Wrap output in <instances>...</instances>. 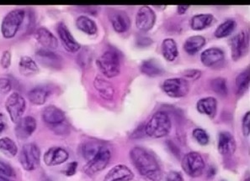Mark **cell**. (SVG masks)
I'll return each mask as SVG.
<instances>
[{
    "label": "cell",
    "instance_id": "6da1fadb",
    "mask_svg": "<svg viewBox=\"0 0 250 181\" xmlns=\"http://www.w3.org/2000/svg\"><path fill=\"white\" fill-rule=\"evenodd\" d=\"M130 157L141 175L151 181H160L163 172L158 160L149 151L142 147H134L130 151Z\"/></svg>",
    "mask_w": 250,
    "mask_h": 181
},
{
    "label": "cell",
    "instance_id": "7a4b0ae2",
    "mask_svg": "<svg viewBox=\"0 0 250 181\" xmlns=\"http://www.w3.org/2000/svg\"><path fill=\"white\" fill-rule=\"evenodd\" d=\"M171 121L165 112L159 111L153 115L145 126L144 131L146 135L153 139L165 137L170 132Z\"/></svg>",
    "mask_w": 250,
    "mask_h": 181
},
{
    "label": "cell",
    "instance_id": "3957f363",
    "mask_svg": "<svg viewBox=\"0 0 250 181\" xmlns=\"http://www.w3.org/2000/svg\"><path fill=\"white\" fill-rule=\"evenodd\" d=\"M24 16L25 11L21 9H13L5 15L1 25L2 35L5 39H12L16 36L24 21Z\"/></svg>",
    "mask_w": 250,
    "mask_h": 181
},
{
    "label": "cell",
    "instance_id": "277c9868",
    "mask_svg": "<svg viewBox=\"0 0 250 181\" xmlns=\"http://www.w3.org/2000/svg\"><path fill=\"white\" fill-rule=\"evenodd\" d=\"M98 67L106 77L112 78L121 72V60L119 54L115 51H107L98 59Z\"/></svg>",
    "mask_w": 250,
    "mask_h": 181
},
{
    "label": "cell",
    "instance_id": "5b68a950",
    "mask_svg": "<svg viewBox=\"0 0 250 181\" xmlns=\"http://www.w3.org/2000/svg\"><path fill=\"white\" fill-rule=\"evenodd\" d=\"M41 151L35 144L24 145L20 154V162L23 169L26 171H32L40 165Z\"/></svg>",
    "mask_w": 250,
    "mask_h": 181
},
{
    "label": "cell",
    "instance_id": "8992f818",
    "mask_svg": "<svg viewBox=\"0 0 250 181\" xmlns=\"http://www.w3.org/2000/svg\"><path fill=\"white\" fill-rule=\"evenodd\" d=\"M181 166L187 175L193 178H196L201 176L204 171V160L202 154L197 152H189L183 158Z\"/></svg>",
    "mask_w": 250,
    "mask_h": 181
},
{
    "label": "cell",
    "instance_id": "52a82bcc",
    "mask_svg": "<svg viewBox=\"0 0 250 181\" xmlns=\"http://www.w3.org/2000/svg\"><path fill=\"white\" fill-rule=\"evenodd\" d=\"M110 151L106 147L102 146L97 154H95V157L87 162V164L83 169L84 172L89 176H93L97 173L101 172L110 163Z\"/></svg>",
    "mask_w": 250,
    "mask_h": 181
},
{
    "label": "cell",
    "instance_id": "ba28073f",
    "mask_svg": "<svg viewBox=\"0 0 250 181\" xmlns=\"http://www.w3.org/2000/svg\"><path fill=\"white\" fill-rule=\"evenodd\" d=\"M5 108L9 113V118L13 123L17 124L23 118L26 103L24 97L18 92H13L9 95L5 102Z\"/></svg>",
    "mask_w": 250,
    "mask_h": 181
},
{
    "label": "cell",
    "instance_id": "9c48e42d",
    "mask_svg": "<svg viewBox=\"0 0 250 181\" xmlns=\"http://www.w3.org/2000/svg\"><path fill=\"white\" fill-rule=\"evenodd\" d=\"M189 83L184 78H169L163 83V90L168 97H183L189 92Z\"/></svg>",
    "mask_w": 250,
    "mask_h": 181
},
{
    "label": "cell",
    "instance_id": "30bf717a",
    "mask_svg": "<svg viewBox=\"0 0 250 181\" xmlns=\"http://www.w3.org/2000/svg\"><path fill=\"white\" fill-rule=\"evenodd\" d=\"M42 118L44 122L49 126L53 127L55 129L64 127L66 116L61 109L56 106H48L43 110Z\"/></svg>",
    "mask_w": 250,
    "mask_h": 181
},
{
    "label": "cell",
    "instance_id": "8fae6325",
    "mask_svg": "<svg viewBox=\"0 0 250 181\" xmlns=\"http://www.w3.org/2000/svg\"><path fill=\"white\" fill-rule=\"evenodd\" d=\"M155 21L156 15L153 9L148 6L141 7L136 17V24L138 30L146 32L153 27Z\"/></svg>",
    "mask_w": 250,
    "mask_h": 181
},
{
    "label": "cell",
    "instance_id": "7c38bea8",
    "mask_svg": "<svg viewBox=\"0 0 250 181\" xmlns=\"http://www.w3.org/2000/svg\"><path fill=\"white\" fill-rule=\"evenodd\" d=\"M37 120L31 117L26 116L22 118L16 124V135L19 139L25 140L30 138L37 129Z\"/></svg>",
    "mask_w": 250,
    "mask_h": 181
},
{
    "label": "cell",
    "instance_id": "4fadbf2b",
    "mask_svg": "<svg viewBox=\"0 0 250 181\" xmlns=\"http://www.w3.org/2000/svg\"><path fill=\"white\" fill-rule=\"evenodd\" d=\"M58 33L59 38L61 39L62 44L63 45L65 50L71 53H75L79 52L81 45L73 38L69 30L67 29L64 23H59L58 26Z\"/></svg>",
    "mask_w": 250,
    "mask_h": 181
},
{
    "label": "cell",
    "instance_id": "5bb4252c",
    "mask_svg": "<svg viewBox=\"0 0 250 181\" xmlns=\"http://www.w3.org/2000/svg\"><path fill=\"white\" fill-rule=\"evenodd\" d=\"M37 60L40 62L43 67L51 68V69H60L62 67V58L55 52L42 49L36 53Z\"/></svg>",
    "mask_w": 250,
    "mask_h": 181
},
{
    "label": "cell",
    "instance_id": "9a60e30c",
    "mask_svg": "<svg viewBox=\"0 0 250 181\" xmlns=\"http://www.w3.org/2000/svg\"><path fill=\"white\" fill-rule=\"evenodd\" d=\"M69 158V154L64 148L52 147L44 154V162L47 166H56L65 163Z\"/></svg>",
    "mask_w": 250,
    "mask_h": 181
},
{
    "label": "cell",
    "instance_id": "2e32d148",
    "mask_svg": "<svg viewBox=\"0 0 250 181\" xmlns=\"http://www.w3.org/2000/svg\"><path fill=\"white\" fill-rule=\"evenodd\" d=\"M237 148L234 137L229 132H222L218 137L217 148L220 154L223 156H231L234 154Z\"/></svg>",
    "mask_w": 250,
    "mask_h": 181
},
{
    "label": "cell",
    "instance_id": "e0dca14e",
    "mask_svg": "<svg viewBox=\"0 0 250 181\" xmlns=\"http://www.w3.org/2000/svg\"><path fill=\"white\" fill-rule=\"evenodd\" d=\"M134 178V174L124 164L114 166L104 176L103 181H131Z\"/></svg>",
    "mask_w": 250,
    "mask_h": 181
},
{
    "label": "cell",
    "instance_id": "ac0fdd59",
    "mask_svg": "<svg viewBox=\"0 0 250 181\" xmlns=\"http://www.w3.org/2000/svg\"><path fill=\"white\" fill-rule=\"evenodd\" d=\"M110 18L114 30L117 33H124L131 26V20L128 15L123 10H112Z\"/></svg>",
    "mask_w": 250,
    "mask_h": 181
},
{
    "label": "cell",
    "instance_id": "d6986e66",
    "mask_svg": "<svg viewBox=\"0 0 250 181\" xmlns=\"http://www.w3.org/2000/svg\"><path fill=\"white\" fill-rule=\"evenodd\" d=\"M35 38L37 42L42 45L46 50H55L58 48V40L55 36L46 28L41 27L35 32Z\"/></svg>",
    "mask_w": 250,
    "mask_h": 181
},
{
    "label": "cell",
    "instance_id": "ffe728a7",
    "mask_svg": "<svg viewBox=\"0 0 250 181\" xmlns=\"http://www.w3.org/2000/svg\"><path fill=\"white\" fill-rule=\"evenodd\" d=\"M231 49H232V58L238 60L245 54L247 50V37L244 31L236 35L231 39Z\"/></svg>",
    "mask_w": 250,
    "mask_h": 181
},
{
    "label": "cell",
    "instance_id": "44dd1931",
    "mask_svg": "<svg viewBox=\"0 0 250 181\" xmlns=\"http://www.w3.org/2000/svg\"><path fill=\"white\" fill-rule=\"evenodd\" d=\"M224 59V53L219 48H209L202 52L201 60L206 67H212L216 64L219 63Z\"/></svg>",
    "mask_w": 250,
    "mask_h": 181
},
{
    "label": "cell",
    "instance_id": "7402d4cb",
    "mask_svg": "<svg viewBox=\"0 0 250 181\" xmlns=\"http://www.w3.org/2000/svg\"><path fill=\"white\" fill-rule=\"evenodd\" d=\"M94 86L103 99L112 100L115 95V88L110 82L102 77H96L94 81Z\"/></svg>",
    "mask_w": 250,
    "mask_h": 181
},
{
    "label": "cell",
    "instance_id": "603a6c76",
    "mask_svg": "<svg viewBox=\"0 0 250 181\" xmlns=\"http://www.w3.org/2000/svg\"><path fill=\"white\" fill-rule=\"evenodd\" d=\"M196 108L200 113L208 115L210 118H213L217 113V100L211 97H204L199 100Z\"/></svg>",
    "mask_w": 250,
    "mask_h": 181
},
{
    "label": "cell",
    "instance_id": "cb8c5ba5",
    "mask_svg": "<svg viewBox=\"0 0 250 181\" xmlns=\"http://www.w3.org/2000/svg\"><path fill=\"white\" fill-rule=\"evenodd\" d=\"M20 72L24 76H33L39 72V67L37 62L30 56H22L19 61Z\"/></svg>",
    "mask_w": 250,
    "mask_h": 181
},
{
    "label": "cell",
    "instance_id": "d4e9b609",
    "mask_svg": "<svg viewBox=\"0 0 250 181\" xmlns=\"http://www.w3.org/2000/svg\"><path fill=\"white\" fill-rule=\"evenodd\" d=\"M50 96V90L46 87H37L28 93V99L34 105H43Z\"/></svg>",
    "mask_w": 250,
    "mask_h": 181
},
{
    "label": "cell",
    "instance_id": "484cf974",
    "mask_svg": "<svg viewBox=\"0 0 250 181\" xmlns=\"http://www.w3.org/2000/svg\"><path fill=\"white\" fill-rule=\"evenodd\" d=\"M140 70L142 73L150 77H154L157 75H161L162 73L164 72V69L161 65L159 64V61L154 59L144 61L141 65Z\"/></svg>",
    "mask_w": 250,
    "mask_h": 181
},
{
    "label": "cell",
    "instance_id": "4316f807",
    "mask_svg": "<svg viewBox=\"0 0 250 181\" xmlns=\"http://www.w3.org/2000/svg\"><path fill=\"white\" fill-rule=\"evenodd\" d=\"M206 45V39L202 36H194L186 39L184 48L188 54H194L201 51Z\"/></svg>",
    "mask_w": 250,
    "mask_h": 181
},
{
    "label": "cell",
    "instance_id": "83f0119b",
    "mask_svg": "<svg viewBox=\"0 0 250 181\" xmlns=\"http://www.w3.org/2000/svg\"><path fill=\"white\" fill-rule=\"evenodd\" d=\"M162 53L164 57L168 61H173L177 58V44L173 39H165L162 43Z\"/></svg>",
    "mask_w": 250,
    "mask_h": 181
},
{
    "label": "cell",
    "instance_id": "f1b7e54d",
    "mask_svg": "<svg viewBox=\"0 0 250 181\" xmlns=\"http://www.w3.org/2000/svg\"><path fill=\"white\" fill-rule=\"evenodd\" d=\"M213 21V15L210 14H200L191 18L190 27L194 30H202L208 28Z\"/></svg>",
    "mask_w": 250,
    "mask_h": 181
},
{
    "label": "cell",
    "instance_id": "f546056e",
    "mask_svg": "<svg viewBox=\"0 0 250 181\" xmlns=\"http://www.w3.org/2000/svg\"><path fill=\"white\" fill-rule=\"evenodd\" d=\"M76 25L79 30L89 36L97 33L98 28L95 22L87 16L83 15L77 18Z\"/></svg>",
    "mask_w": 250,
    "mask_h": 181
},
{
    "label": "cell",
    "instance_id": "4dcf8cb0",
    "mask_svg": "<svg viewBox=\"0 0 250 181\" xmlns=\"http://www.w3.org/2000/svg\"><path fill=\"white\" fill-rule=\"evenodd\" d=\"M0 152L7 157H15L18 153V147L12 139L5 137L0 139Z\"/></svg>",
    "mask_w": 250,
    "mask_h": 181
},
{
    "label": "cell",
    "instance_id": "1f68e13d",
    "mask_svg": "<svg viewBox=\"0 0 250 181\" xmlns=\"http://www.w3.org/2000/svg\"><path fill=\"white\" fill-rule=\"evenodd\" d=\"M250 86V72L249 70L240 73L236 78V92L238 96H242L247 91Z\"/></svg>",
    "mask_w": 250,
    "mask_h": 181
},
{
    "label": "cell",
    "instance_id": "d6a6232c",
    "mask_svg": "<svg viewBox=\"0 0 250 181\" xmlns=\"http://www.w3.org/2000/svg\"><path fill=\"white\" fill-rule=\"evenodd\" d=\"M237 24L232 19H228L220 24L215 31V36L217 38H225L230 36L236 29Z\"/></svg>",
    "mask_w": 250,
    "mask_h": 181
},
{
    "label": "cell",
    "instance_id": "836d02e7",
    "mask_svg": "<svg viewBox=\"0 0 250 181\" xmlns=\"http://www.w3.org/2000/svg\"><path fill=\"white\" fill-rule=\"evenodd\" d=\"M103 145H99L96 143H87L83 145L82 148V154L83 158L87 160V162L95 157Z\"/></svg>",
    "mask_w": 250,
    "mask_h": 181
},
{
    "label": "cell",
    "instance_id": "e575fe53",
    "mask_svg": "<svg viewBox=\"0 0 250 181\" xmlns=\"http://www.w3.org/2000/svg\"><path fill=\"white\" fill-rule=\"evenodd\" d=\"M212 90L221 97H226L228 95V86L226 79L223 77H217L211 82Z\"/></svg>",
    "mask_w": 250,
    "mask_h": 181
},
{
    "label": "cell",
    "instance_id": "d590c367",
    "mask_svg": "<svg viewBox=\"0 0 250 181\" xmlns=\"http://www.w3.org/2000/svg\"><path fill=\"white\" fill-rule=\"evenodd\" d=\"M192 135L199 145H202V146L208 145V143H209V135H208V133L204 129H202V128H195V129L193 130Z\"/></svg>",
    "mask_w": 250,
    "mask_h": 181
},
{
    "label": "cell",
    "instance_id": "8d00e7d4",
    "mask_svg": "<svg viewBox=\"0 0 250 181\" xmlns=\"http://www.w3.org/2000/svg\"><path fill=\"white\" fill-rule=\"evenodd\" d=\"M0 175L4 177H13L15 176V170L9 163L0 160Z\"/></svg>",
    "mask_w": 250,
    "mask_h": 181
},
{
    "label": "cell",
    "instance_id": "74e56055",
    "mask_svg": "<svg viewBox=\"0 0 250 181\" xmlns=\"http://www.w3.org/2000/svg\"><path fill=\"white\" fill-rule=\"evenodd\" d=\"M183 75L185 79H189V80L195 81V80H197V79L201 77L202 72L200 70L197 69L186 70V71L184 72Z\"/></svg>",
    "mask_w": 250,
    "mask_h": 181
},
{
    "label": "cell",
    "instance_id": "f35d334b",
    "mask_svg": "<svg viewBox=\"0 0 250 181\" xmlns=\"http://www.w3.org/2000/svg\"><path fill=\"white\" fill-rule=\"evenodd\" d=\"M242 129L245 137H249L250 133V112H248L244 115L243 121H242Z\"/></svg>",
    "mask_w": 250,
    "mask_h": 181
},
{
    "label": "cell",
    "instance_id": "ab89813d",
    "mask_svg": "<svg viewBox=\"0 0 250 181\" xmlns=\"http://www.w3.org/2000/svg\"><path fill=\"white\" fill-rule=\"evenodd\" d=\"M0 64L4 69H7L10 67L11 64V53L9 51H5L2 54V57L0 60Z\"/></svg>",
    "mask_w": 250,
    "mask_h": 181
},
{
    "label": "cell",
    "instance_id": "60d3db41",
    "mask_svg": "<svg viewBox=\"0 0 250 181\" xmlns=\"http://www.w3.org/2000/svg\"><path fill=\"white\" fill-rule=\"evenodd\" d=\"M11 90V82L9 79L0 78V93L6 94Z\"/></svg>",
    "mask_w": 250,
    "mask_h": 181
},
{
    "label": "cell",
    "instance_id": "b9f144b4",
    "mask_svg": "<svg viewBox=\"0 0 250 181\" xmlns=\"http://www.w3.org/2000/svg\"><path fill=\"white\" fill-rule=\"evenodd\" d=\"M165 181H184V178L180 172L170 171L166 175Z\"/></svg>",
    "mask_w": 250,
    "mask_h": 181
},
{
    "label": "cell",
    "instance_id": "7bdbcfd3",
    "mask_svg": "<svg viewBox=\"0 0 250 181\" xmlns=\"http://www.w3.org/2000/svg\"><path fill=\"white\" fill-rule=\"evenodd\" d=\"M77 168H78V163L77 162H72L67 165V169L65 170V174L67 176H72V175H75Z\"/></svg>",
    "mask_w": 250,
    "mask_h": 181
},
{
    "label": "cell",
    "instance_id": "ee69618b",
    "mask_svg": "<svg viewBox=\"0 0 250 181\" xmlns=\"http://www.w3.org/2000/svg\"><path fill=\"white\" fill-rule=\"evenodd\" d=\"M7 127L6 118L4 117V115L0 113V135L5 131Z\"/></svg>",
    "mask_w": 250,
    "mask_h": 181
},
{
    "label": "cell",
    "instance_id": "f6af8a7d",
    "mask_svg": "<svg viewBox=\"0 0 250 181\" xmlns=\"http://www.w3.org/2000/svg\"><path fill=\"white\" fill-rule=\"evenodd\" d=\"M152 40L151 39H148V38H141V39H138V41H137V45H139V46H148V45H151L152 44Z\"/></svg>",
    "mask_w": 250,
    "mask_h": 181
},
{
    "label": "cell",
    "instance_id": "bcb514c9",
    "mask_svg": "<svg viewBox=\"0 0 250 181\" xmlns=\"http://www.w3.org/2000/svg\"><path fill=\"white\" fill-rule=\"evenodd\" d=\"M189 8V5H180V6H178V13L180 15H184V14H186Z\"/></svg>",
    "mask_w": 250,
    "mask_h": 181
},
{
    "label": "cell",
    "instance_id": "7dc6e473",
    "mask_svg": "<svg viewBox=\"0 0 250 181\" xmlns=\"http://www.w3.org/2000/svg\"><path fill=\"white\" fill-rule=\"evenodd\" d=\"M209 174H210V176H209V177H210V178H211V177H213L214 175L216 174V170H215V169H214L213 168H210V170H209Z\"/></svg>",
    "mask_w": 250,
    "mask_h": 181
},
{
    "label": "cell",
    "instance_id": "c3c4849f",
    "mask_svg": "<svg viewBox=\"0 0 250 181\" xmlns=\"http://www.w3.org/2000/svg\"><path fill=\"white\" fill-rule=\"evenodd\" d=\"M0 181H11L9 179L7 178V177H4V176H2V175H0Z\"/></svg>",
    "mask_w": 250,
    "mask_h": 181
},
{
    "label": "cell",
    "instance_id": "681fc988",
    "mask_svg": "<svg viewBox=\"0 0 250 181\" xmlns=\"http://www.w3.org/2000/svg\"><path fill=\"white\" fill-rule=\"evenodd\" d=\"M245 181H250V178H248L247 180H246Z\"/></svg>",
    "mask_w": 250,
    "mask_h": 181
},
{
    "label": "cell",
    "instance_id": "f907efd6",
    "mask_svg": "<svg viewBox=\"0 0 250 181\" xmlns=\"http://www.w3.org/2000/svg\"></svg>",
    "mask_w": 250,
    "mask_h": 181
}]
</instances>
